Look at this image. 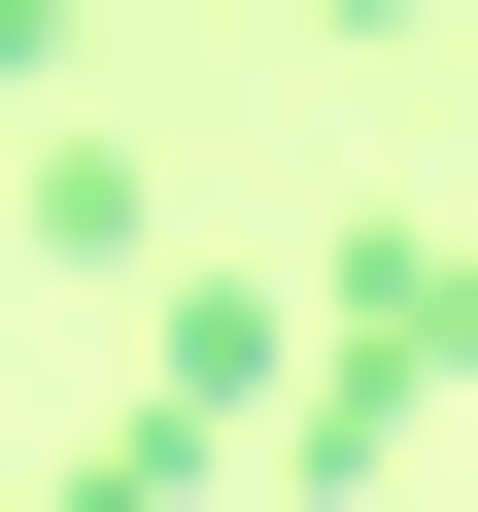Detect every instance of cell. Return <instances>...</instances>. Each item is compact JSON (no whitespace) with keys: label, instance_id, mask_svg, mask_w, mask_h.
I'll return each instance as SVG.
<instances>
[{"label":"cell","instance_id":"6da1fadb","mask_svg":"<svg viewBox=\"0 0 478 512\" xmlns=\"http://www.w3.org/2000/svg\"><path fill=\"white\" fill-rule=\"evenodd\" d=\"M444 376H478V239H444V205H376L342 274H308V410H274V478H376Z\"/></svg>","mask_w":478,"mask_h":512},{"label":"cell","instance_id":"3957f363","mask_svg":"<svg viewBox=\"0 0 478 512\" xmlns=\"http://www.w3.org/2000/svg\"><path fill=\"white\" fill-rule=\"evenodd\" d=\"M137 410H205V444L308 410V308H274V274H171V308H137Z\"/></svg>","mask_w":478,"mask_h":512},{"label":"cell","instance_id":"7a4b0ae2","mask_svg":"<svg viewBox=\"0 0 478 512\" xmlns=\"http://www.w3.org/2000/svg\"><path fill=\"white\" fill-rule=\"evenodd\" d=\"M0 239H35V274H137V308L205 274V239H171V171H137V137H35V171H0Z\"/></svg>","mask_w":478,"mask_h":512},{"label":"cell","instance_id":"5b68a950","mask_svg":"<svg viewBox=\"0 0 478 512\" xmlns=\"http://www.w3.org/2000/svg\"><path fill=\"white\" fill-rule=\"evenodd\" d=\"M0 512H35V478H0Z\"/></svg>","mask_w":478,"mask_h":512},{"label":"cell","instance_id":"277c9868","mask_svg":"<svg viewBox=\"0 0 478 512\" xmlns=\"http://www.w3.org/2000/svg\"><path fill=\"white\" fill-rule=\"evenodd\" d=\"M0 69H69V0H0Z\"/></svg>","mask_w":478,"mask_h":512}]
</instances>
